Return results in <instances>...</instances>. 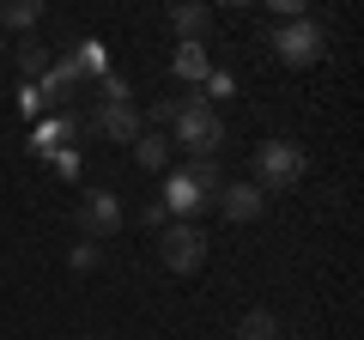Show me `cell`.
<instances>
[{
    "label": "cell",
    "instance_id": "obj_1",
    "mask_svg": "<svg viewBox=\"0 0 364 340\" xmlns=\"http://www.w3.org/2000/svg\"><path fill=\"white\" fill-rule=\"evenodd\" d=\"M170 146H182L188 158H213L225 146V116L213 104H200V97H182L176 104V116H170V134H164Z\"/></svg>",
    "mask_w": 364,
    "mask_h": 340
},
{
    "label": "cell",
    "instance_id": "obj_2",
    "mask_svg": "<svg viewBox=\"0 0 364 340\" xmlns=\"http://www.w3.org/2000/svg\"><path fill=\"white\" fill-rule=\"evenodd\" d=\"M273 55H279V67H316V61H328V25L310 18V13L279 18V25H273Z\"/></svg>",
    "mask_w": 364,
    "mask_h": 340
},
{
    "label": "cell",
    "instance_id": "obj_3",
    "mask_svg": "<svg viewBox=\"0 0 364 340\" xmlns=\"http://www.w3.org/2000/svg\"><path fill=\"white\" fill-rule=\"evenodd\" d=\"M304 170H310L304 146H291V140H267V146H255V176H249V183H255L261 195H286L291 183H304Z\"/></svg>",
    "mask_w": 364,
    "mask_h": 340
},
{
    "label": "cell",
    "instance_id": "obj_4",
    "mask_svg": "<svg viewBox=\"0 0 364 340\" xmlns=\"http://www.w3.org/2000/svg\"><path fill=\"white\" fill-rule=\"evenodd\" d=\"M158 262L170 274H200V262H207V231L195 219H170L158 231Z\"/></svg>",
    "mask_w": 364,
    "mask_h": 340
},
{
    "label": "cell",
    "instance_id": "obj_5",
    "mask_svg": "<svg viewBox=\"0 0 364 340\" xmlns=\"http://www.w3.org/2000/svg\"><path fill=\"white\" fill-rule=\"evenodd\" d=\"M122 225H128V207H122L116 188H85V201H79V231H85V243H109Z\"/></svg>",
    "mask_w": 364,
    "mask_h": 340
},
{
    "label": "cell",
    "instance_id": "obj_6",
    "mask_svg": "<svg viewBox=\"0 0 364 340\" xmlns=\"http://www.w3.org/2000/svg\"><path fill=\"white\" fill-rule=\"evenodd\" d=\"M91 134H104V140H116V146H134V140L146 134V116H140L134 104H97Z\"/></svg>",
    "mask_w": 364,
    "mask_h": 340
},
{
    "label": "cell",
    "instance_id": "obj_7",
    "mask_svg": "<svg viewBox=\"0 0 364 340\" xmlns=\"http://www.w3.org/2000/svg\"><path fill=\"white\" fill-rule=\"evenodd\" d=\"M213 207H219L231 225H261V219H267V195H261L255 183H225Z\"/></svg>",
    "mask_w": 364,
    "mask_h": 340
},
{
    "label": "cell",
    "instance_id": "obj_8",
    "mask_svg": "<svg viewBox=\"0 0 364 340\" xmlns=\"http://www.w3.org/2000/svg\"><path fill=\"white\" fill-rule=\"evenodd\" d=\"M158 201H164V213L170 219H195L200 207H207V195H200L182 170H164V188H158Z\"/></svg>",
    "mask_w": 364,
    "mask_h": 340
},
{
    "label": "cell",
    "instance_id": "obj_9",
    "mask_svg": "<svg viewBox=\"0 0 364 340\" xmlns=\"http://www.w3.org/2000/svg\"><path fill=\"white\" fill-rule=\"evenodd\" d=\"M170 67H176L182 85H207V79H213V55H207V43H176Z\"/></svg>",
    "mask_w": 364,
    "mask_h": 340
},
{
    "label": "cell",
    "instance_id": "obj_10",
    "mask_svg": "<svg viewBox=\"0 0 364 340\" xmlns=\"http://www.w3.org/2000/svg\"><path fill=\"white\" fill-rule=\"evenodd\" d=\"M79 67L73 61H49V73L37 79V92H43V104H67V97H79Z\"/></svg>",
    "mask_w": 364,
    "mask_h": 340
},
{
    "label": "cell",
    "instance_id": "obj_11",
    "mask_svg": "<svg viewBox=\"0 0 364 340\" xmlns=\"http://www.w3.org/2000/svg\"><path fill=\"white\" fill-rule=\"evenodd\" d=\"M170 31H176L182 43H200L213 31V6H200V0H182V6H170Z\"/></svg>",
    "mask_w": 364,
    "mask_h": 340
},
{
    "label": "cell",
    "instance_id": "obj_12",
    "mask_svg": "<svg viewBox=\"0 0 364 340\" xmlns=\"http://www.w3.org/2000/svg\"><path fill=\"white\" fill-rule=\"evenodd\" d=\"M134 164L140 170H170V140L158 128H146L140 140H134Z\"/></svg>",
    "mask_w": 364,
    "mask_h": 340
},
{
    "label": "cell",
    "instance_id": "obj_13",
    "mask_svg": "<svg viewBox=\"0 0 364 340\" xmlns=\"http://www.w3.org/2000/svg\"><path fill=\"white\" fill-rule=\"evenodd\" d=\"M182 176H188V183H195L207 201H219V188H225V170H219V158H188V164H182Z\"/></svg>",
    "mask_w": 364,
    "mask_h": 340
},
{
    "label": "cell",
    "instance_id": "obj_14",
    "mask_svg": "<svg viewBox=\"0 0 364 340\" xmlns=\"http://www.w3.org/2000/svg\"><path fill=\"white\" fill-rule=\"evenodd\" d=\"M43 25V0H6L0 6V31H37Z\"/></svg>",
    "mask_w": 364,
    "mask_h": 340
},
{
    "label": "cell",
    "instance_id": "obj_15",
    "mask_svg": "<svg viewBox=\"0 0 364 340\" xmlns=\"http://www.w3.org/2000/svg\"><path fill=\"white\" fill-rule=\"evenodd\" d=\"M13 61H18V73H25L31 85H37V79L49 73V49H43L37 37H25V43H13Z\"/></svg>",
    "mask_w": 364,
    "mask_h": 340
},
{
    "label": "cell",
    "instance_id": "obj_16",
    "mask_svg": "<svg viewBox=\"0 0 364 340\" xmlns=\"http://www.w3.org/2000/svg\"><path fill=\"white\" fill-rule=\"evenodd\" d=\"M231 340H279V316H273V310H249L243 322H237Z\"/></svg>",
    "mask_w": 364,
    "mask_h": 340
},
{
    "label": "cell",
    "instance_id": "obj_17",
    "mask_svg": "<svg viewBox=\"0 0 364 340\" xmlns=\"http://www.w3.org/2000/svg\"><path fill=\"white\" fill-rule=\"evenodd\" d=\"M97 92H104V104H134V97H128V79H122L116 67H104V73H97Z\"/></svg>",
    "mask_w": 364,
    "mask_h": 340
},
{
    "label": "cell",
    "instance_id": "obj_18",
    "mask_svg": "<svg viewBox=\"0 0 364 340\" xmlns=\"http://www.w3.org/2000/svg\"><path fill=\"white\" fill-rule=\"evenodd\" d=\"M219 97H237V79H231V73H213L207 85H200V104H213V110H219Z\"/></svg>",
    "mask_w": 364,
    "mask_h": 340
},
{
    "label": "cell",
    "instance_id": "obj_19",
    "mask_svg": "<svg viewBox=\"0 0 364 340\" xmlns=\"http://www.w3.org/2000/svg\"><path fill=\"white\" fill-rule=\"evenodd\" d=\"M67 262H73V274H91V267L104 262V249H97V243H79L73 255H67Z\"/></svg>",
    "mask_w": 364,
    "mask_h": 340
},
{
    "label": "cell",
    "instance_id": "obj_20",
    "mask_svg": "<svg viewBox=\"0 0 364 340\" xmlns=\"http://www.w3.org/2000/svg\"><path fill=\"white\" fill-rule=\"evenodd\" d=\"M140 225H146V231H164V225H170L164 201H146V207H140Z\"/></svg>",
    "mask_w": 364,
    "mask_h": 340
},
{
    "label": "cell",
    "instance_id": "obj_21",
    "mask_svg": "<svg viewBox=\"0 0 364 340\" xmlns=\"http://www.w3.org/2000/svg\"><path fill=\"white\" fill-rule=\"evenodd\" d=\"M140 116H146V122H164V128H170V116H176V97H164V104H152V110H140Z\"/></svg>",
    "mask_w": 364,
    "mask_h": 340
},
{
    "label": "cell",
    "instance_id": "obj_22",
    "mask_svg": "<svg viewBox=\"0 0 364 340\" xmlns=\"http://www.w3.org/2000/svg\"><path fill=\"white\" fill-rule=\"evenodd\" d=\"M0 55H6V37H0Z\"/></svg>",
    "mask_w": 364,
    "mask_h": 340
},
{
    "label": "cell",
    "instance_id": "obj_23",
    "mask_svg": "<svg viewBox=\"0 0 364 340\" xmlns=\"http://www.w3.org/2000/svg\"><path fill=\"white\" fill-rule=\"evenodd\" d=\"M79 340H91V334H79Z\"/></svg>",
    "mask_w": 364,
    "mask_h": 340
}]
</instances>
